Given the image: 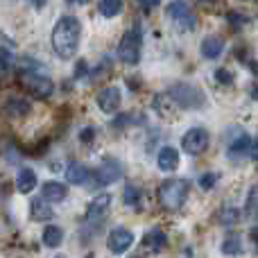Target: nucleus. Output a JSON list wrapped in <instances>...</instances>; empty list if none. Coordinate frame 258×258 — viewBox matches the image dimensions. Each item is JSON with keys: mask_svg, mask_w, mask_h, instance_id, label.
<instances>
[{"mask_svg": "<svg viewBox=\"0 0 258 258\" xmlns=\"http://www.w3.org/2000/svg\"><path fill=\"white\" fill-rule=\"evenodd\" d=\"M80 34H82L80 18H75V16L59 18L52 30V48L57 52V57H61V59L75 57L77 45H80Z\"/></svg>", "mask_w": 258, "mask_h": 258, "instance_id": "f257e3e1", "label": "nucleus"}, {"mask_svg": "<svg viewBox=\"0 0 258 258\" xmlns=\"http://www.w3.org/2000/svg\"><path fill=\"white\" fill-rule=\"evenodd\" d=\"M188 188H190V183H188L186 179H168V181H163L159 188V204L163 206L165 211L181 209L188 197Z\"/></svg>", "mask_w": 258, "mask_h": 258, "instance_id": "f03ea898", "label": "nucleus"}, {"mask_svg": "<svg viewBox=\"0 0 258 258\" xmlns=\"http://www.w3.org/2000/svg\"><path fill=\"white\" fill-rule=\"evenodd\" d=\"M170 100L181 109H200V107H204V102H206L200 86L188 84V82L174 84L172 89H170Z\"/></svg>", "mask_w": 258, "mask_h": 258, "instance_id": "7ed1b4c3", "label": "nucleus"}, {"mask_svg": "<svg viewBox=\"0 0 258 258\" xmlns=\"http://www.w3.org/2000/svg\"><path fill=\"white\" fill-rule=\"evenodd\" d=\"M141 50H143V32H141V27L138 25H134L132 30H127L125 36L120 39V45H118V57H120V61L134 66V63L141 61Z\"/></svg>", "mask_w": 258, "mask_h": 258, "instance_id": "20e7f679", "label": "nucleus"}, {"mask_svg": "<svg viewBox=\"0 0 258 258\" xmlns=\"http://www.w3.org/2000/svg\"><path fill=\"white\" fill-rule=\"evenodd\" d=\"M21 84L25 86L27 93H32L34 98H50L54 91V84L52 80H50L48 75H43V73H39L36 68H27V71L21 73Z\"/></svg>", "mask_w": 258, "mask_h": 258, "instance_id": "39448f33", "label": "nucleus"}, {"mask_svg": "<svg viewBox=\"0 0 258 258\" xmlns=\"http://www.w3.org/2000/svg\"><path fill=\"white\" fill-rule=\"evenodd\" d=\"M168 16L181 32H195L197 30V16L186 0H172V3L168 5Z\"/></svg>", "mask_w": 258, "mask_h": 258, "instance_id": "423d86ee", "label": "nucleus"}, {"mask_svg": "<svg viewBox=\"0 0 258 258\" xmlns=\"http://www.w3.org/2000/svg\"><path fill=\"white\" fill-rule=\"evenodd\" d=\"M209 143H211L209 132H206V129H202V127L188 129V132L183 134V138H181L183 152H188V154H192V156H200L202 152H206Z\"/></svg>", "mask_w": 258, "mask_h": 258, "instance_id": "0eeeda50", "label": "nucleus"}, {"mask_svg": "<svg viewBox=\"0 0 258 258\" xmlns=\"http://www.w3.org/2000/svg\"><path fill=\"white\" fill-rule=\"evenodd\" d=\"M256 152H258L256 141L245 132L238 134V136L229 143V156H231V159H245V156L256 159Z\"/></svg>", "mask_w": 258, "mask_h": 258, "instance_id": "6e6552de", "label": "nucleus"}, {"mask_svg": "<svg viewBox=\"0 0 258 258\" xmlns=\"http://www.w3.org/2000/svg\"><path fill=\"white\" fill-rule=\"evenodd\" d=\"M111 202H113V197L111 195H98L93 202L89 204V209H86V222H91V224H100L104 218L109 215V211H111Z\"/></svg>", "mask_w": 258, "mask_h": 258, "instance_id": "1a4fd4ad", "label": "nucleus"}, {"mask_svg": "<svg viewBox=\"0 0 258 258\" xmlns=\"http://www.w3.org/2000/svg\"><path fill=\"white\" fill-rule=\"evenodd\" d=\"M132 245H134V233L125 227H116L107 238V247L111 254H125Z\"/></svg>", "mask_w": 258, "mask_h": 258, "instance_id": "9d476101", "label": "nucleus"}, {"mask_svg": "<svg viewBox=\"0 0 258 258\" xmlns=\"http://www.w3.org/2000/svg\"><path fill=\"white\" fill-rule=\"evenodd\" d=\"M122 177V165L116 159H107L98 170H95V181L100 186H109V183L118 181Z\"/></svg>", "mask_w": 258, "mask_h": 258, "instance_id": "9b49d317", "label": "nucleus"}, {"mask_svg": "<svg viewBox=\"0 0 258 258\" xmlns=\"http://www.w3.org/2000/svg\"><path fill=\"white\" fill-rule=\"evenodd\" d=\"M98 107L104 113H116L120 109V91L116 86H107L98 93Z\"/></svg>", "mask_w": 258, "mask_h": 258, "instance_id": "f8f14e48", "label": "nucleus"}, {"mask_svg": "<svg viewBox=\"0 0 258 258\" xmlns=\"http://www.w3.org/2000/svg\"><path fill=\"white\" fill-rule=\"evenodd\" d=\"M36 183H39V179H36V172L32 168H21L18 170V179H16V190L18 192H32L36 188Z\"/></svg>", "mask_w": 258, "mask_h": 258, "instance_id": "ddd939ff", "label": "nucleus"}, {"mask_svg": "<svg viewBox=\"0 0 258 258\" xmlns=\"http://www.w3.org/2000/svg\"><path fill=\"white\" fill-rule=\"evenodd\" d=\"M30 213H32V220H36V222H48V220H52V215H54L52 209L48 206V200H43V197L32 200Z\"/></svg>", "mask_w": 258, "mask_h": 258, "instance_id": "4468645a", "label": "nucleus"}, {"mask_svg": "<svg viewBox=\"0 0 258 258\" xmlns=\"http://www.w3.org/2000/svg\"><path fill=\"white\" fill-rule=\"evenodd\" d=\"M89 174H91V170L86 168L84 163H77V161H73V163H68V168H66V179H68V183H86L89 181Z\"/></svg>", "mask_w": 258, "mask_h": 258, "instance_id": "2eb2a0df", "label": "nucleus"}, {"mask_svg": "<svg viewBox=\"0 0 258 258\" xmlns=\"http://www.w3.org/2000/svg\"><path fill=\"white\" fill-rule=\"evenodd\" d=\"M159 168L163 172H172L179 168V152L174 147H163L159 152Z\"/></svg>", "mask_w": 258, "mask_h": 258, "instance_id": "dca6fc26", "label": "nucleus"}, {"mask_svg": "<svg viewBox=\"0 0 258 258\" xmlns=\"http://www.w3.org/2000/svg\"><path fill=\"white\" fill-rule=\"evenodd\" d=\"M165 245H168V236H165V231H161V229H152V231H147L145 238H143V247H147V249H152V251H161Z\"/></svg>", "mask_w": 258, "mask_h": 258, "instance_id": "f3484780", "label": "nucleus"}, {"mask_svg": "<svg viewBox=\"0 0 258 258\" xmlns=\"http://www.w3.org/2000/svg\"><path fill=\"white\" fill-rule=\"evenodd\" d=\"M41 197L48 200V202H61V200L68 197V188L59 181H45L43 183V195Z\"/></svg>", "mask_w": 258, "mask_h": 258, "instance_id": "a211bd4d", "label": "nucleus"}, {"mask_svg": "<svg viewBox=\"0 0 258 258\" xmlns=\"http://www.w3.org/2000/svg\"><path fill=\"white\" fill-rule=\"evenodd\" d=\"M202 54H204L206 59H218L220 54H222L224 50V41L220 39V36H206L204 41H202Z\"/></svg>", "mask_w": 258, "mask_h": 258, "instance_id": "6ab92c4d", "label": "nucleus"}, {"mask_svg": "<svg viewBox=\"0 0 258 258\" xmlns=\"http://www.w3.org/2000/svg\"><path fill=\"white\" fill-rule=\"evenodd\" d=\"M122 202H125L127 209L143 211V190L138 186H134V183H129L125 188V192H122Z\"/></svg>", "mask_w": 258, "mask_h": 258, "instance_id": "aec40b11", "label": "nucleus"}, {"mask_svg": "<svg viewBox=\"0 0 258 258\" xmlns=\"http://www.w3.org/2000/svg\"><path fill=\"white\" fill-rule=\"evenodd\" d=\"M61 242H63V231L59 227H54V224H48V227L43 229V245L54 249V247H59Z\"/></svg>", "mask_w": 258, "mask_h": 258, "instance_id": "412c9836", "label": "nucleus"}, {"mask_svg": "<svg viewBox=\"0 0 258 258\" xmlns=\"http://www.w3.org/2000/svg\"><path fill=\"white\" fill-rule=\"evenodd\" d=\"M5 111L14 118H21V116H27V113H30V104H27L23 98H12L7 104H5Z\"/></svg>", "mask_w": 258, "mask_h": 258, "instance_id": "4be33fe9", "label": "nucleus"}, {"mask_svg": "<svg viewBox=\"0 0 258 258\" xmlns=\"http://www.w3.org/2000/svg\"><path fill=\"white\" fill-rule=\"evenodd\" d=\"M122 9H125V0H102V3H100V14L107 18H113V16H118V14H122Z\"/></svg>", "mask_w": 258, "mask_h": 258, "instance_id": "5701e85b", "label": "nucleus"}, {"mask_svg": "<svg viewBox=\"0 0 258 258\" xmlns=\"http://www.w3.org/2000/svg\"><path fill=\"white\" fill-rule=\"evenodd\" d=\"M238 220H240V211L233 209V206H224L218 213V222L222 224V227H236Z\"/></svg>", "mask_w": 258, "mask_h": 258, "instance_id": "b1692460", "label": "nucleus"}, {"mask_svg": "<svg viewBox=\"0 0 258 258\" xmlns=\"http://www.w3.org/2000/svg\"><path fill=\"white\" fill-rule=\"evenodd\" d=\"M242 249V238L238 233H229L222 242V251L224 254H240Z\"/></svg>", "mask_w": 258, "mask_h": 258, "instance_id": "393cba45", "label": "nucleus"}, {"mask_svg": "<svg viewBox=\"0 0 258 258\" xmlns=\"http://www.w3.org/2000/svg\"><path fill=\"white\" fill-rule=\"evenodd\" d=\"M172 104H174V102L168 98V95H159V98L154 100V109H156V111H159L163 118H170V116L174 113Z\"/></svg>", "mask_w": 258, "mask_h": 258, "instance_id": "a878e982", "label": "nucleus"}, {"mask_svg": "<svg viewBox=\"0 0 258 258\" xmlns=\"http://www.w3.org/2000/svg\"><path fill=\"white\" fill-rule=\"evenodd\" d=\"M215 80H218V84H222V86H231L233 73L229 71V68H218V71H215Z\"/></svg>", "mask_w": 258, "mask_h": 258, "instance_id": "bb28decb", "label": "nucleus"}, {"mask_svg": "<svg viewBox=\"0 0 258 258\" xmlns=\"http://www.w3.org/2000/svg\"><path fill=\"white\" fill-rule=\"evenodd\" d=\"M245 213L249 215V218H256V188H249L247 204H245Z\"/></svg>", "mask_w": 258, "mask_h": 258, "instance_id": "cd10ccee", "label": "nucleus"}, {"mask_svg": "<svg viewBox=\"0 0 258 258\" xmlns=\"http://www.w3.org/2000/svg\"><path fill=\"white\" fill-rule=\"evenodd\" d=\"M215 183H218V174H213V172H206L200 177V186L204 188V190H211Z\"/></svg>", "mask_w": 258, "mask_h": 258, "instance_id": "c85d7f7f", "label": "nucleus"}, {"mask_svg": "<svg viewBox=\"0 0 258 258\" xmlns=\"http://www.w3.org/2000/svg\"><path fill=\"white\" fill-rule=\"evenodd\" d=\"M7 73H9V61L5 59V54L0 52V84H3V80H7Z\"/></svg>", "mask_w": 258, "mask_h": 258, "instance_id": "c756f323", "label": "nucleus"}, {"mask_svg": "<svg viewBox=\"0 0 258 258\" xmlns=\"http://www.w3.org/2000/svg\"><path fill=\"white\" fill-rule=\"evenodd\" d=\"M229 21H231V25L238 30V27H240L242 23L247 21V18H245V16H240V14H233V12H231V14H229Z\"/></svg>", "mask_w": 258, "mask_h": 258, "instance_id": "7c9ffc66", "label": "nucleus"}, {"mask_svg": "<svg viewBox=\"0 0 258 258\" xmlns=\"http://www.w3.org/2000/svg\"><path fill=\"white\" fill-rule=\"evenodd\" d=\"M80 138H82V141H84V143H91V141H93V138H95V129H93V127H86L84 132L80 134Z\"/></svg>", "mask_w": 258, "mask_h": 258, "instance_id": "2f4dec72", "label": "nucleus"}, {"mask_svg": "<svg viewBox=\"0 0 258 258\" xmlns=\"http://www.w3.org/2000/svg\"><path fill=\"white\" fill-rule=\"evenodd\" d=\"M202 5H206V7H222L227 0H200Z\"/></svg>", "mask_w": 258, "mask_h": 258, "instance_id": "473e14b6", "label": "nucleus"}, {"mask_svg": "<svg viewBox=\"0 0 258 258\" xmlns=\"http://www.w3.org/2000/svg\"><path fill=\"white\" fill-rule=\"evenodd\" d=\"M138 3H141L143 7H156V5H159L161 0H138Z\"/></svg>", "mask_w": 258, "mask_h": 258, "instance_id": "72a5a7b5", "label": "nucleus"}, {"mask_svg": "<svg viewBox=\"0 0 258 258\" xmlns=\"http://www.w3.org/2000/svg\"><path fill=\"white\" fill-rule=\"evenodd\" d=\"M30 3L34 5L36 9H43V7H45V3H48V0H30Z\"/></svg>", "mask_w": 258, "mask_h": 258, "instance_id": "f704fd0d", "label": "nucleus"}, {"mask_svg": "<svg viewBox=\"0 0 258 258\" xmlns=\"http://www.w3.org/2000/svg\"><path fill=\"white\" fill-rule=\"evenodd\" d=\"M73 3H82V5H84V3H89V0H73Z\"/></svg>", "mask_w": 258, "mask_h": 258, "instance_id": "c9c22d12", "label": "nucleus"}]
</instances>
